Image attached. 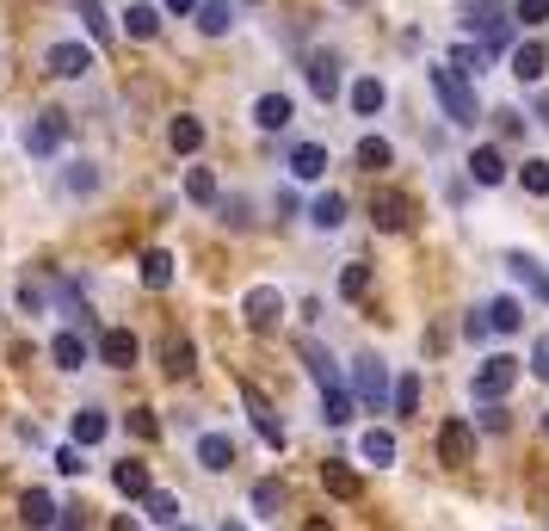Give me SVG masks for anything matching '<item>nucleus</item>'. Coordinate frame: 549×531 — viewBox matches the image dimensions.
Here are the masks:
<instances>
[{
    "mask_svg": "<svg viewBox=\"0 0 549 531\" xmlns=\"http://www.w3.org/2000/svg\"><path fill=\"white\" fill-rule=\"evenodd\" d=\"M112 531H142V525L136 519H112Z\"/></svg>",
    "mask_w": 549,
    "mask_h": 531,
    "instance_id": "nucleus-54",
    "label": "nucleus"
},
{
    "mask_svg": "<svg viewBox=\"0 0 549 531\" xmlns=\"http://www.w3.org/2000/svg\"><path fill=\"white\" fill-rule=\"evenodd\" d=\"M124 433H130V439H142V445H149V439H161V420H155L149 408H130V414H124Z\"/></svg>",
    "mask_w": 549,
    "mask_h": 531,
    "instance_id": "nucleus-37",
    "label": "nucleus"
},
{
    "mask_svg": "<svg viewBox=\"0 0 549 531\" xmlns=\"http://www.w3.org/2000/svg\"><path fill=\"white\" fill-rule=\"evenodd\" d=\"M438 457H445V464H469V457H475L469 420H445V427H438Z\"/></svg>",
    "mask_w": 549,
    "mask_h": 531,
    "instance_id": "nucleus-13",
    "label": "nucleus"
},
{
    "mask_svg": "<svg viewBox=\"0 0 549 531\" xmlns=\"http://www.w3.org/2000/svg\"><path fill=\"white\" fill-rule=\"evenodd\" d=\"M56 470H62V476H81V470H87L81 445H62V451H56Z\"/></svg>",
    "mask_w": 549,
    "mask_h": 531,
    "instance_id": "nucleus-48",
    "label": "nucleus"
},
{
    "mask_svg": "<svg viewBox=\"0 0 549 531\" xmlns=\"http://www.w3.org/2000/svg\"><path fill=\"white\" fill-rule=\"evenodd\" d=\"M494 130H500V136H525V112H512V105H500V112H494Z\"/></svg>",
    "mask_w": 549,
    "mask_h": 531,
    "instance_id": "nucleus-47",
    "label": "nucleus"
},
{
    "mask_svg": "<svg viewBox=\"0 0 549 531\" xmlns=\"http://www.w3.org/2000/svg\"><path fill=\"white\" fill-rule=\"evenodd\" d=\"M56 513H62V507L50 501L44 488H25V494H19V519H25L31 531H50V525H56Z\"/></svg>",
    "mask_w": 549,
    "mask_h": 531,
    "instance_id": "nucleus-15",
    "label": "nucleus"
},
{
    "mask_svg": "<svg viewBox=\"0 0 549 531\" xmlns=\"http://www.w3.org/2000/svg\"><path fill=\"white\" fill-rule=\"evenodd\" d=\"M173 531H198V525H173Z\"/></svg>",
    "mask_w": 549,
    "mask_h": 531,
    "instance_id": "nucleus-57",
    "label": "nucleus"
},
{
    "mask_svg": "<svg viewBox=\"0 0 549 531\" xmlns=\"http://www.w3.org/2000/svg\"><path fill=\"white\" fill-rule=\"evenodd\" d=\"M506 272L519 278L525 291H537V303H549V272H543V266H537L531 254H506Z\"/></svg>",
    "mask_w": 549,
    "mask_h": 531,
    "instance_id": "nucleus-23",
    "label": "nucleus"
},
{
    "mask_svg": "<svg viewBox=\"0 0 549 531\" xmlns=\"http://www.w3.org/2000/svg\"><path fill=\"white\" fill-rule=\"evenodd\" d=\"M62 136H68V118H62V112H38V124L25 130V149H31V155H56Z\"/></svg>",
    "mask_w": 549,
    "mask_h": 531,
    "instance_id": "nucleus-11",
    "label": "nucleus"
},
{
    "mask_svg": "<svg viewBox=\"0 0 549 531\" xmlns=\"http://www.w3.org/2000/svg\"><path fill=\"white\" fill-rule=\"evenodd\" d=\"M216 217H223L229 229H247L253 223V204L247 198H216Z\"/></svg>",
    "mask_w": 549,
    "mask_h": 531,
    "instance_id": "nucleus-41",
    "label": "nucleus"
},
{
    "mask_svg": "<svg viewBox=\"0 0 549 531\" xmlns=\"http://www.w3.org/2000/svg\"><path fill=\"white\" fill-rule=\"evenodd\" d=\"M81 19H87V31H93V38H105V31H112V19H105V7H99V0H81Z\"/></svg>",
    "mask_w": 549,
    "mask_h": 531,
    "instance_id": "nucleus-46",
    "label": "nucleus"
},
{
    "mask_svg": "<svg viewBox=\"0 0 549 531\" xmlns=\"http://www.w3.org/2000/svg\"><path fill=\"white\" fill-rule=\"evenodd\" d=\"M482 427H488V433H506V408H500V402H482Z\"/></svg>",
    "mask_w": 549,
    "mask_h": 531,
    "instance_id": "nucleus-50",
    "label": "nucleus"
},
{
    "mask_svg": "<svg viewBox=\"0 0 549 531\" xmlns=\"http://www.w3.org/2000/svg\"><path fill=\"white\" fill-rule=\"evenodd\" d=\"M512 75H519L525 87H537L543 75H549V50L531 38V44H519V50H512Z\"/></svg>",
    "mask_w": 549,
    "mask_h": 531,
    "instance_id": "nucleus-16",
    "label": "nucleus"
},
{
    "mask_svg": "<svg viewBox=\"0 0 549 531\" xmlns=\"http://www.w3.org/2000/svg\"><path fill=\"white\" fill-rule=\"evenodd\" d=\"M99 186V167L93 161H75V167H68V192H93Z\"/></svg>",
    "mask_w": 549,
    "mask_h": 531,
    "instance_id": "nucleus-45",
    "label": "nucleus"
},
{
    "mask_svg": "<svg viewBox=\"0 0 549 531\" xmlns=\"http://www.w3.org/2000/svg\"><path fill=\"white\" fill-rule=\"evenodd\" d=\"M469 180H475V186H500V180H506V155H500L494 143H482V149L469 155Z\"/></svg>",
    "mask_w": 549,
    "mask_h": 531,
    "instance_id": "nucleus-20",
    "label": "nucleus"
},
{
    "mask_svg": "<svg viewBox=\"0 0 549 531\" xmlns=\"http://www.w3.org/2000/svg\"><path fill=\"white\" fill-rule=\"evenodd\" d=\"M124 38H136V44L161 38V13L149 7V0H136V7H124Z\"/></svg>",
    "mask_w": 549,
    "mask_h": 531,
    "instance_id": "nucleus-22",
    "label": "nucleus"
},
{
    "mask_svg": "<svg viewBox=\"0 0 549 531\" xmlns=\"http://www.w3.org/2000/svg\"><path fill=\"white\" fill-rule=\"evenodd\" d=\"M81 513H87V507H62V513H56V531H87Z\"/></svg>",
    "mask_w": 549,
    "mask_h": 531,
    "instance_id": "nucleus-51",
    "label": "nucleus"
},
{
    "mask_svg": "<svg viewBox=\"0 0 549 531\" xmlns=\"http://www.w3.org/2000/svg\"><path fill=\"white\" fill-rule=\"evenodd\" d=\"M537 118H543V124H549V93H543V99H537Z\"/></svg>",
    "mask_w": 549,
    "mask_h": 531,
    "instance_id": "nucleus-55",
    "label": "nucleus"
},
{
    "mask_svg": "<svg viewBox=\"0 0 549 531\" xmlns=\"http://www.w3.org/2000/svg\"><path fill=\"white\" fill-rule=\"evenodd\" d=\"M321 396H327V420H334V427H346V420H352V408H358V396H352L346 383H327Z\"/></svg>",
    "mask_w": 549,
    "mask_h": 531,
    "instance_id": "nucleus-34",
    "label": "nucleus"
},
{
    "mask_svg": "<svg viewBox=\"0 0 549 531\" xmlns=\"http://www.w3.org/2000/svg\"><path fill=\"white\" fill-rule=\"evenodd\" d=\"M309 217H315V229H340V223L352 217V204H346V192H321Z\"/></svg>",
    "mask_w": 549,
    "mask_h": 531,
    "instance_id": "nucleus-29",
    "label": "nucleus"
},
{
    "mask_svg": "<svg viewBox=\"0 0 549 531\" xmlns=\"http://www.w3.org/2000/svg\"><path fill=\"white\" fill-rule=\"evenodd\" d=\"M253 507H260V513H278V507H284V482H278V476L253 482Z\"/></svg>",
    "mask_w": 549,
    "mask_h": 531,
    "instance_id": "nucleus-42",
    "label": "nucleus"
},
{
    "mask_svg": "<svg viewBox=\"0 0 549 531\" xmlns=\"http://www.w3.org/2000/svg\"><path fill=\"white\" fill-rule=\"evenodd\" d=\"M383 99H389V93H383L377 75H358V81H352V112H358V118H377V112H383Z\"/></svg>",
    "mask_w": 549,
    "mask_h": 531,
    "instance_id": "nucleus-26",
    "label": "nucleus"
},
{
    "mask_svg": "<svg viewBox=\"0 0 549 531\" xmlns=\"http://www.w3.org/2000/svg\"><path fill=\"white\" fill-rule=\"evenodd\" d=\"M136 352H142V340H136L130 328H105V334H99V359L112 365V371H130Z\"/></svg>",
    "mask_w": 549,
    "mask_h": 531,
    "instance_id": "nucleus-10",
    "label": "nucleus"
},
{
    "mask_svg": "<svg viewBox=\"0 0 549 531\" xmlns=\"http://www.w3.org/2000/svg\"><path fill=\"white\" fill-rule=\"evenodd\" d=\"M112 482H118V494H130V501H142L155 482H149V464H136V457H124V464L112 470Z\"/></svg>",
    "mask_w": 549,
    "mask_h": 531,
    "instance_id": "nucleus-27",
    "label": "nucleus"
},
{
    "mask_svg": "<svg viewBox=\"0 0 549 531\" xmlns=\"http://www.w3.org/2000/svg\"><path fill=\"white\" fill-rule=\"evenodd\" d=\"M519 186H525L531 198H549V161H525V167H519Z\"/></svg>",
    "mask_w": 549,
    "mask_h": 531,
    "instance_id": "nucleus-40",
    "label": "nucleus"
},
{
    "mask_svg": "<svg viewBox=\"0 0 549 531\" xmlns=\"http://www.w3.org/2000/svg\"><path fill=\"white\" fill-rule=\"evenodd\" d=\"M50 359H56V371H81V365H87V340H81L75 328L56 334V340H50Z\"/></svg>",
    "mask_w": 549,
    "mask_h": 531,
    "instance_id": "nucleus-25",
    "label": "nucleus"
},
{
    "mask_svg": "<svg viewBox=\"0 0 549 531\" xmlns=\"http://www.w3.org/2000/svg\"><path fill=\"white\" fill-rule=\"evenodd\" d=\"M290 173H297V180H321L327 173V149L321 143H297L290 149Z\"/></svg>",
    "mask_w": 549,
    "mask_h": 531,
    "instance_id": "nucleus-28",
    "label": "nucleus"
},
{
    "mask_svg": "<svg viewBox=\"0 0 549 531\" xmlns=\"http://www.w3.org/2000/svg\"><path fill=\"white\" fill-rule=\"evenodd\" d=\"M512 377H519V359H506V352H494V359L475 371V402H500L506 389H512Z\"/></svg>",
    "mask_w": 549,
    "mask_h": 531,
    "instance_id": "nucleus-6",
    "label": "nucleus"
},
{
    "mask_svg": "<svg viewBox=\"0 0 549 531\" xmlns=\"http://www.w3.org/2000/svg\"><path fill=\"white\" fill-rule=\"evenodd\" d=\"M235 25V0H198V31L204 38H229Z\"/></svg>",
    "mask_w": 549,
    "mask_h": 531,
    "instance_id": "nucleus-21",
    "label": "nucleus"
},
{
    "mask_svg": "<svg viewBox=\"0 0 549 531\" xmlns=\"http://www.w3.org/2000/svg\"><path fill=\"white\" fill-rule=\"evenodd\" d=\"M531 371L549 383V334H537V346H531Z\"/></svg>",
    "mask_w": 549,
    "mask_h": 531,
    "instance_id": "nucleus-49",
    "label": "nucleus"
},
{
    "mask_svg": "<svg viewBox=\"0 0 549 531\" xmlns=\"http://www.w3.org/2000/svg\"><path fill=\"white\" fill-rule=\"evenodd\" d=\"M142 507H149L155 525H179V501H173L167 488H149V494H142Z\"/></svg>",
    "mask_w": 549,
    "mask_h": 531,
    "instance_id": "nucleus-36",
    "label": "nucleus"
},
{
    "mask_svg": "<svg viewBox=\"0 0 549 531\" xmlns=\"http://www.w3.org/2000/svg\"><path fill=\"white\" fill-rule=\"evenodd\" d=\"M303 531H334V519H309V525H303Z\"/></svg>",
    "mask_w": 549,
    "mask_h": 531,
    "instance_id": "nucleus-53",
    "label": "nucleus"
},
{
    "mask_svg": "<svg viewBox=\"0 0 549 531\" xmlns=\"http://www.w3.org/2000/svg\"><path fill=\"white\" fill-rule=\"evenodd\" d=\"M290 118H297V105H290L284 93H260L253 99V124L260 130H290Z\"/></svg>",
    "mask_w": 549,
    "mask_h": 531,
    "instance_id": "nucleus-14",
    "label": "nucleus"
},
{
    "mask_svg": "<svg viewBox=\"0 0 549 531\" xmlns=\"http://www.w3.org/2000/svg\"><path fill=\"white\" fill-rule=\"evenodd\" d=\"M167 136H173V149H179V155H198V149H204V124H198L192 112H186V118H173Z\"/></svg>",
    "mask_w": 549,
    "mask_h": 531,
    "instance_id": "nucleus-33",
    "label": "nucleus"
},
{
    "mask_svg": "<svg viewBox=\"0 0 549 531\" xmlns=\"http://www.w3.org/2000/svg\"><path fill=\"white\" fill-rule=\"evenodd\" d=\"M352 377H358V396H364V408H389V371H383V359H371V352H358V359H352Z\"/></svg>",
    "mask_w": 549,
    "mask_h": 531,
    "instance_id": "nucleus-5",
    "label": "nucleus"
},
{
    "mask_svg": "<svg viewBox=\"0 0 549 531\" xmlns=\"http://www.w3.org/2000/svg\"><path fill=\"white\" fill-rule=\"evenodd\" d=\"M167 13H198V0H167Z\"/></svg>",
    "mask_w": 549,
    "mask_h": 531,
    "instance_id": "nucleus-52",
    "label": "nucleus"
},
{
    "mask_svg": "<svg viewBox=\"0 0 549 531\" xmlns=\"http://www.w3.org/2000/svg\"><path fill=\"white\" fill-rule=\"evenodd\" d=\"M358 167H364V173H383V167H395L389 136H364V143H358Z\"/></svg>",
    "mask_w": 549,
    "mask_h": 531,
    "instance_id": "nucleus-31",
    "label": "nucleus"
},
{
    "mask_svg": "<svg viewBox=\"0 0 549 531\" xmlns=\"http://www.w3.org/2000/svg\"><path fill=\"white\" fill-rule=\"evenodd\" d=\"M105 433H112V420H105V408H81V414H75V445H99Z\"/></svg>",
    "mask_w": 549,
    "mask_h": 531,
    "instance_id": "nucleus-32",
    "label": "nucleus"
},
{
    "mask_svg": "<svg viewBox=\"0 0 549 531\" xmlns=\"http://www.w3.org/2000/svg\"><path fill=\"white\" fill-rule=\"evenodd\" d=\"M321 488L334 494V501H358V494H364L358 470H352V464H340V457H334V464H321Z\"/></svg>",
    "mask_w": 549,
    "mask_h": 531,
    "instance_id": "nucleus-18",
    "label": "nucleus"
},
{
    "mask_svg": "<svg viewBox=\"0 0 549 531\" xmlns=\"http://www.w3.org/2000/svg\"><path fill=\"white\" fill-rule=\"evenodd\" d=\"M44 68H50V75H62V81H81L87 68H93V50L87 44H50L44 50Z\"/></svg>",
    "mask_w": 549,
    "mask_h": 531,
    "instance_id": "nucleus-9",
    "label": "nucleus"
},
{
    "mask_svg": "<svg viewBox=\"0 0 549 531\" xmlns=\"http://www.w3.org/2000/svg\"><path fill=\"white\" fill-rule=\"evenodd\" d=\"M543 433H549V414H543Z\"/></svg>",
    "mask_w": 549,
    "mask_h": 531,
    "instance_id": "nucleus-58",
    "label": "nucleus"
},
{
    "mask_svg": "<svg viewBox=\"0 0 549 531\" xmlns=\"http://www.w3.org/2000/svg\"><path fill=\"white\" fill-rule=\"evenodd\" d=\"M198 464L216 470V476L235 470V439H229V433H204V439H198Z\"/></svg>",
    "mask_w": 549,
    "mask_h": 531,
    "instance_id": "nucleus-19",
    "label": "nucleus"
},
{
    "mask_svg": "<svg viewBox=\"0 0 549 531\" xmlns=\"http://www.w3.org/2000/svg\"><path fill=\"white\" fill-rule=\"evenodd\" d=\"M241 315H247V328H253V334H272V328H278V315H284V291L253 285V291L241 297Z\"/></svg>",
    "mask_w": 549,
    "mask_h": 531,
    "instance_id": "nucleus-4",
    "label": "nucleus"
},
{
    "mask_svg": "<svg viewBox=\"0 0 549 531\" xmlns=\"http://www.w3.org/2000/svg\"><path fill=\"white\" fill-rule=\"evenodd\" d=\"M463 25L482 31V44L500 56L512 44V19H506V0H463Z\"/></svg>",
    "mask_w": 549,
    "mask_h": 531,
    "instance_id": "nucleus-2",
    "label": "nucleus"
},
{
    "mask_svg": "<svg viewBox=\"0 0 549 531\" xmlns=\"http://www.w3.org/2000/svg\"><path fill=\"white\" fill-rule=\"evenodd\" d=\"M223 531H241V519H229V525H223Z\"/></svg>",
    "mask_w": 549,
    "mask_h": 531,
    "instance_id": "nucleus-56",
    "label": "nucleus"
},
{
    "mask_svg": "<svg viewBox=\"0 0 549 531\" xmlns=\"http://www.w3.org/2000/svg\"><path fill=\"white\" fill-rule=\"evenodd\" d=\"M186 198H192V204H216V180H210V167H186Z\"/></svg>",
    "mask_w": 549,
    "mask_h": 531,
    "instance_id": "nucleus-38",
    "label": "nucleus"
},
{
    "mask_svg": "<svg viewBox=\"0 0 549 531\" xmlns=\"http://www.w3.org/2000/svg\"><path fill=\"white\" fill-rule=\"evenodd\" d=\"M395 414H420V377H395Z\"/></svg>",
    "mask_w": 549,
    "mask_h": 531,
    "instance_id": "nucleus-39",
    "label": "nucleus"
},
{
    "mask_svg": "<svg viewBox=\"0 0 549 531\" xmlns=\"http://www.w3.org/2000/svg\"><path fill=\"white\" fill-rule=\"evenodd\" d=\"M549 19V0H512V25H543Z\"/></svg>",
    "mask_w": 549,
    "mask_h": 531,
    "instance_id": "nucleus-43",
    "label": "nucleus"
},
{
    "mask_svg": "<svg viewBox=\"0 0 549 531\" xmlns=\"http://www.w3.org/2000/svg\"><path fill=\"white\" fill-rule=\"evenodd\" d=\"M309 93L315 99H340V56L334 50H315L309 56Z\"/></svg>",
    "mask_w": 549,
    "mask_h": 531,
    "instance_id": "nucleus-12",
    "label": "nucleus"
},
{
    "mask_svg": "<svg viewBox=\"0 0 549 531\" xmlns=\"http://www.w3.org/2000/svg\"><path fill=\"white\" fill-rule=\"evenodd\" d=\"M241 408L253 414V427H260V439H266L272 451H284V427H278V408L266 402V389H260V383H247V377H241Z\"/></svg>",
    "mask_w": 549,
    "mask_h": 531,
    "instance_id": "nucleus-3",
    "label": "nucleus"
},
{
    "mask_svg": "<svg viewBox=\"0 0 549 531\" xmlns=\"http://www.w3.org/2000/svg\"><path fill=\"white\" fill-rule=\"evenodd\" d=\"M371 223H377L383 235H401V229H414V204L401 198V192H377V198H371Z\"/></svg>",
    "mask_w": 549,
    "mask_h": 531,
    "instance_id": "nucleus-8",
    "label": "nucleus"
},
{
    "mask_svg": "<svg viewBox=\"0 0 549 531\" xmlns=\"http://www.w3.org/2000/svg\"><path fill=\"white\" fill-rule=\"evenodd\" d=\"M488 328H494V334H519V328H525L519 297H494V303H488Z\"/></svg>",
    "mask_w": 549,
    "mask_h": 531,
    "instance_id": "nucleus-30",
    "label": "nucleus"
},
{
    "mask_svg": "<svg viewBox=\"0 0 549 531\" xmlns=\"http://www.w3.org/2000/svg\"><path fill=\"white\" fill-rule=\"evenodd\" d=\"M161 371H167V377H192V371H198V346H192L186 328H167V334H161Z\"/></svg>",
    "mask_w": 549,
    "mask_h": 531,
    "instance_id": "nucleus-7",
    "label": "nucleus"
},
{
    "mask_svg": "<svg viewBox=\"0 0 549 531\" xmlns=\"http://www.w3.org/2000/svg\"><path fill=\"white\" fill-rule=\"evenodd\" d=\"M136 272H142V285H149V291H167L173 285V254H167V247H149V254L136 260Z\"/></svg>",
    "mask_w": 549,
    "mask_h": 531,
    "instance_id": "nucleus-24",
    "label": "nucleus"
},
{
    "mask_svg": "<svg viewBox=\"0 0 549 531\" xmlns=\"http://www.w3.org/2000/svg\"><path fill=\"white\" fill-rule=\"evenodd\" d=\"M364 291H371V266L352 260V266L340 272V297H346V303H364Z\"/></svg>",
    "mask_w": 549,
    "mask_h": 531,
    "instance_id": "nucleus-35",
    "label": "nucleus"
},
{
    "mask_svg": "<svg viewBox=\"0 0 549 531\" xmlns=\"http://www.w3.org/2000/svg\"><path fill=\"white\" fill-rule=\"evenodd\" d=\"M358 457H364L371 470H389L395 457H401V451H395V433H389V427H371V433L358 439Z\"/></svg>",
    "mask_w": 549,
    "mask_h": 531,
    "instance_id": "nucleus-17",
    "label": "nucleus"
},
{
    "mask_svg": "<svg viewBox=\"0 0 549 531\" xmlns=\"http://www.w3.org/2000/svg\"><path fill=\"white\" fill-rule=\"evenodd\" d=\"M303 359H309V371H315V383H321V389H327V383H340V377H334V359H327L321 346H303Z\"/></svg>",
    "mask_w": 549,
    "mask_h": 531,
    "instance_id": "nucleus-44",
    "label": "nucleus"
},
{
    "mask_svg": "<svg viewBox=\"0 0 549 531\" xmlns=\"http://www.w3.org/2000/svg\"><path fill=\"white\" fill-rule=\"evenodd\" d=\"M432 99L445 105V118L463 124V130L482 118V105H475V93H469V81H463V68H457V62H432Z\"/></svg>",
    "mask_w": 549,
    "mask_h": 531,
    "instance_id": "nucleus-1",
    "label": "nucleus"
}]
</instances>
